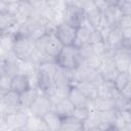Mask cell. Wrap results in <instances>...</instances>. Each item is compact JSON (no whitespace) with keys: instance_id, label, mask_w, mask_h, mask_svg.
Returning a JSON list of instances; mask_svg holds the SVG:
<instances>
[{"instance_id":"1","label":"cell","mask_w":131,"mask_h":131,"mask_svg":"<svg viewBox=\"0 0 131 131\" xmlns=\"http://www.w3.org/2000/svg\"><path fill=\"white\" fill-rule=\"evenodd\" d=\"M35 49H36V44L32 38L19 34H17L14 37L12 44V52L13 55L19 61L30 60Z\"/></svg>"},{"instance_id":"2","label":"cell","mask_w":131,"mask_h":131,"mask_svg":"<svg viewBox=\"0 0 131 131\" xmlns=\"http://www.w3.org/2000/svg\"><path fill=\"white\" fill-rule=\"evenodd\" d=\"M56 63L68 70V71H75L81 64L82 60L79 54V48L75 45L63 46L59 55L55 58Z\"/></svg>"},{"instance_id":"3","label":"cell","mask_w":131,"mask_h":131,"mask_svg":"<svg viewBox=\"0 0 131 131\" xmlns=\"http://www.w3.org/2000/svg\"><path fill=\"white\" fill-rule=\"evenodd\" d=\"M85 15L86 13L84 8L81 5L72 1L64 6V9L62 11V21L79 28Z\"/></svg>"},{"instance_id":"4","label":"cell","mask_w":131,"mask_h":131,"mask_svg":"<svg viewBox=\"0 0 131 131\" xmlns=\"http://www.w3.org/2000/svg\"><path fill=\"white\" fill-rule=\"evenodd\" d=\"M21 108L24 107L21 106L19 93L9 90L5 94L1 95V116L16 113Z\"/></svg>"},{"instance_id":"5","label":"cell","mask_w":131,"mask_h":131,"mask_svg":"<svg viewBox=\"0 0 131 131\" xmlns=\"http://www.w3.org/2000/svg\"><path fill=\"white\" fill-rule=\"evenodd\" d=\"M77 29L78 28L72 25L61 21L54 28V34L57 37V39L63 44V46L74 45L77 35Z\"/></svg>"},{"instance_id":"6","label":"cell","mask_w":131,"mask_h":131,"mask_svg":"<svg viewBox=\"0 0 131 131\" xmlns=\"http://www.w3.org/2000/svg\"><path fill=\"white\" fill-rule=\"evenodd\" d=\"M51 110H52V102L50 98L40 92L37 99L34 101V103L29 108V112L31 113V115L35 117L43 118Z\"/></svg>"},{"instance_id":"7","label":"cell","mask_w":131,"mask_h":131,"mask_svg":"<svg viewBox=\"0 0 131 131\" xmlns=\"http://www.w3.org/2000/svg\"><path fill=\"white\" fill-rule=\"evenodd\" d=\"M52 102V111L57 113L61 118L72 115L75 105L72 103V101L66 97V98H59L55 95H52L49 97Z\"/></svg>"},{"instance_id":"8","label":"cell","mask_w":131,"mask_h":131,"mask_svg":"<svg viewBox=\"0 0 131 131\" xmlns=\"http://www.w3.org/2000/svg\"><path fill=\"white\" fill-rule=\"evenodd\" d=\"M31 81L30 77L28 74L25 73H18L12 77L11 80V90L17 92V93H23L29 88H31Z\"/></svg>"},{"instance_id":"9","label":"cell","mask_w":131,"mask_h":131,"mask_svg":"<svg viewBox=\"0 0 131 131\" xmlns=\"http://www.w3.org/2000/svg\"><path fill=\"white\" fill-rule=\"evenodd\" d=\"M106 44L108 45L110 49L115 51V50H118L120 49L123 45H124V38H123V34H122V30L118 27V26H115L108 36H107V39H106Z\"/></svg>"},{"instance_id":"10","label":"cell","mask_w":131,"mask_h":131,"mask_svg":"<svg viewBox=\"0 0 131 131\" xmlns=\"http://www.w3.org/2000/svg\"><path fill=\"white\" fill-rule=\"evenodd\" d=\"M68 98L72 101L75 106H88L91 102V99H89L77 86H72Z\"/></svg>"},{"instance_id":"11","label":"cell","mask_w":131,"mask_h":131,"mask_svg":"<svg viewBox=\"0 0 131 131\" xmlns=\"http://www.w3.org/2000/svg\"><path fill=\"white\" fill-rule=\"evenodd\" d=\"M62 48H63V44L57 39V37L55 36V34L53 32L51 34V37H50L49 41L47 42V44H46V46L44 48V51L50 57H52L53 59H55L59 55V53L61 52Z\"/></svg>"},{"instance_id":"12","label":"cell","mask_w":131,"mask_h":131,"mask_svg":"<svg viewBox=\"0 0 131 131\" xmlns=\"http://www.w3.org/2000/svg\"><path fill=\"white\" fill-rule=\"evenodd\" d=\"M74 86L79 87L83 91V93L91 100H94L98 96V83L90 81H81Z\"/></svg>"},{"instance_id":"13","label":"cell","mask_w":131,"mask_h":131,"mask_svg":"<svg viewBox=\"0 0 131 131\" xmlns=\"http://www.w3.org/2000/svg\"><path fill=\"white\" fill-rule=\"evenodd\" d=\"M43 121L44 123L46 124L48 130H51V131H57V130H60V127H61V117L55 113L54 111H49L43 118Z\"/></svg>"},{"instance_id":"14","label":"cell","mask_w":131,"mask_h":131,"mask_svg":"<svg viewBox=\"0 0 131 131\" xmlns=\"http://www.w3.org/2000/svg\"><path fill=\"white\" fill-rule=\"evenodd\" d=\"M39 94H40L39 90L37 88H34V87H31L28 90H26L25 92L20 93L19 97H20L21 106L26 110H29L31 107V105L34 103V101L37 99Z\"/></svg>"},{"instance_id":"15","label":"cell","mask_w":131,"mask_h":131,"mask_svg":"<svg viewBox=\"0 0 131 131\" xmlns=\"http://www.w3.org/2000/svg\"><path fill=\"white\" fill-rule=\"evenodd\" d=\"M60 130H69V131H80L83 129V122L75 118L73 115L62 117L61 119V127Z\"/></svg>"},{"instance_id":"16","label":"cell","mask_w":131,"mask_h":131,"mask_svg":"<svg viewBox=\"0 0 131 131\" xmlns=\"http://www.w3.org/2000/svg\"><path fill=\"white\" fill-rule=\"evenodd\" d=\"M93 102H94L95 110H96L97 112H106V111L116 110L114 98L97 96V97L93 100Z\"/></svg>"},{"instance_id":"17","label":"cell","mask_w":131,"mask_h":131,"mask_svg":"<svg viewBox=\"0 0 131 131\" xmlns=\"http://www.w3.org/2000/svg\"><path fill=\"white\" fill-rule=\"evenodd\" d=\"M18 23V15L9 12L0 13V31L1 33L10 29Z\"/></svg>"},{"instance_id":"18","label":"cell","mask_w":131,"mask_h":131,"mask_svg":"<svg viewBox=\"0 0 131 131\" xmlns=\"http://www.w3.org/2000/svg\"><path fill=\"white\" fill-rule=\"evenodd\" d=\"M91 30L85 28V27H79L77 29V35H76V39L74 42V45L78 48L83 47L84 45L88 44L89 38H90V34H91Z\"/></svg>"},{"instance_id":"19","label":"cell","mask_w":131,"mask_h":131,"mask_svg":"<svg viewBox=\"0 0 131 131\" xmlns=\"http://www.w3.org/2000/svg\"><path fill=\"white\" fill-rule=\"evenodd\" d=\"M112 26H118L120 19L123 16V12L121 11L119 5L117 6H110L106 10L103 11Z\"/></svg>"},{"instance_id":"20","label":"cell","mask_w":131,"mask_h":131,"mask_svg":"<svg viewBox=\"0 0 131 131\" xmlns=\"http://www.w3.org/2000/svg\"><path fill=\"white\" fill-rule=\"evenodd\" d=\"M82 63L85 64L86 67L90 68V69L98 71L101 63H102V56H99L96 54H91L89 57H87L85 60H83Z\"/></svg>"},{"instance_id":"21","label":"cell","mask_w":131,"mask_h":131,"mask_svg":"<svg viewBox=\"0 0 131 131\" xmlns=\"http://www.w3.org/2000/svg\"><path fill=\"white\" fill-rule=\"evenodd\" d=\"M130 80H131V77L126 72H120L114 81V86L118 91H121Z\"/></svg>"},{"instance_id":"22","label":"cell","mask_w":131,"mask_h":131,"mask_svg":"<svg viewBox=\"0 0 131 131\" xmlns=\"http://www.w3.org/2000/svg\"><path fill=\"white\" fill-rule=\"evenodd\" d=\"M72 88V85L70 83H60V84H55V91L54 94L55 96L59 98H66L69 96L70 90Z\"/></svg>"},{"instance_id":"23","label":"cell","mask_w":131,"mask_h":131,"mask_svg":"<svg viewBox=\"0 0 131 131\" xmlns=\"http://www.w3.org/2000/svg\"><path fill=\"white\" fill-rule=\"evenodd\" d=\"M72 115L81 122H85L90 116V110L88 106H75Z\"/></svg>"},{"instance_id":"24","label":"cell","mask_w":131,"mask_h":131,"mask_svg":"<svg viewBox=\"0 0 131 131\" xmlns=\"http://www.w3.org/2000/svg\"><path fill=\"white\" fill-rule=\"evenodd\" d=\"M91 49H92L93 54H96V55H99V56H103L108 51H112L105 41H101V42H98V43H95V44H91Z\"/></svg>"},{"instance_id":"25","label":"cell","mask_w":131,"mask_h":131,"mask_svg":"<svg viewBox=\"0 0 131 131\" xmlns=\"http://www.w3.org/2000/svg\"><path fill=\"white\" fill-rule=\"evenodd\" d=\"M11 80L12 77L7 75V74H1L0 78V90H1V95L5 94L9 90H11Z\"/></svg>"},{"instance_id":"26","label":"cell","mask_w":131,"mask_h":131,"mask_svg":"<svg viewBox=\"0 0 131 131\" xmlns=\"http://www.w3.org/2000/svg\"><path fill=\"white\" fill-rule=\"evenodd\" d=\"M101 41H104L103 40V37L101 35V32L97 29H95L94 31L91 32L90 34V38H89V41H88V44H95V43H98V42H101Z\"/></svg>"},{"instance_id":"27","label":"cell","mask_w":131,"mask_h":131,"mask_svg":"<svg viewBox=\"0 0 131 131\" xmlns=\"http://www.w3.org/2000/svg\"><path fill=\"white\" fill-rule=\"evenodd\" d=\"M118 27L120 29L131 27V14H123L122 18L120 19V21L118 24Z\"/></svg>"},{"instance_id":"28","label":"cell","mask_w":131,"mask_h":131,"mask_svg":"<svg viewBox=\"0 0 131 131\" xmlns=\"http://www.w3.org/2000/svg\"><path fill=\"white\" fill-rule=\"evenodd\" d=\"M120 93H121L127 100H131V80L125 85V87L120 91Z\"/></svg>"},{"instance_id":"29","label":"cell","mask_w":131,"mask_h":131,"mask_svg":"<svg viewBox=\"0 0 131 131\" xmlns=\"http://www.w3.org/2000/svg\"><path fill=\"white\" fill-rule=\"evenodd\" d=\"M119 7L123 12V14H131V3L121 0L119 3Z\"/></svg>"},{"instance_id":"30","label":"cell","mask_w":131,"mask_h":131,"mask_svg":"<svg viewBox=\"0 0 131 131\" xmlns=\"http://www.w3.org/2000/svg\"><path fill=\"white\" fill-rule=\"evenodd\" d=\"M93 1V3H94V5L100 10V11H104V10H106L110 6L107 5V3L105 2V0H92Z\"/></svg>"},{"instance_id":"31","label":"cell","mask_w":131,"mask_h":131,"mask_svg":"<svg viewBox=\"0 0 131 131\" xmlns=\"http://www.w3.org/2000/svg\"><path fill=\"white\" fill-rule=\"evenodd\" d=\"M122 30V34H123V38L125 42H131V27L128 28H124L121 29Z\"/></svg>"},{"instance_id":"32","label":"cell","mask_w":131,"mask_h":131,"mask_svg":"<svg viewBox=\"0 0 131 131\" xmlns=\"http://www.w3.org/2000/svg\"><path fill=\"white\" fill-rule=\"evenodd\" d=\"M112 129H115L113 124L106 123V122H100V123L98 124L96 130H112Z\"/></svg>"},{"instance_id":"33","label":"cell","mask_w":131,"mask_h":131,"mask_svg":"<svg viewBox=\"0 0 131 131\" xmlns=\"http://www.w3.org/2000/svg\"><path fill=\"white\" fill-rule=\"evenodd\" d=\"M120 1L121 0H105V2L107 3L108 6H117V5H119Z\"/></svg>"},{"instance_id":"34","label":"cell","mask_w":131,"mask_h":131,"mask_svg":"<svg viewBox=\"0 0 131 131\" xmlns=\"http://www.w3.org/2000/svg\"><path fill=\"white\" fill-rule=\"evenodd\" d=\"M1 1H3L7 4H15V3H21L25 0H1Z\"/></svg>"},{"instance_id":"35","label":"cell","mask_w":131,"mask_h":131,"mask_svg":"<svg viewBox=\"0 0 131 131\" xmlns=\"http://www.w3.org/2000/svg\"><path fill=\"white\" fill-rule=\"evenodd\" d=\"M127 74L131 77V61H130V63H129V66H128V69H127Z\"/></svg>"},{"instance_id":"36","label":"cell","mask_w":131,"mask_h":131,"mask_svg":"<svg viewBox=\"0 0 131 131\" xmlns=\"http://www.w3.org/2000/svg\"><path fill=\"white\" fill-rule=\"evenodd\" d=\"M44 1L46 2V4H47V5H49L51 2H53V1H55V0H44Z\"/></svg>"},{"instance_id":"37","label":"cell","mask_w":131,"mask_h":131,"mask_svg":"<svg viewBox=\"0 0 131 131\" xmlns=\"http://www.w3.org/2000/svg\"><path fill=\"white\" fill-rule=\"evenodd\" d=\"M128 110L131 112V100H129V104H128Z\"/></svg>"},{"instance_id":"38","label":"cell","mask_w":131,"mask_h":131,"mask_svg":"<svg viewBox=\"0 0 131 131\" xmlns=\"http://www.w3.org/2000/svg\"><path fill=\"white\" fill-rule=\"evenodd\" d=\"M123 1H125V2H129V3H131V0H123Z\"/></svg>"},{"instance_id":"39","label":"cell","mask_w":131,"mask_h":131,"mask_svg":"<svg viewBox=\"0 0 131 131\" xmlns=\"http://www.w3.org/2000/svg\"><path fill=\"white\" fill-rule=\"evenodd\" d=\"M130 48H131V42H130Z\"/></svg>"}]
</instances>
